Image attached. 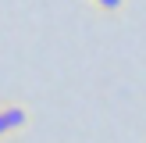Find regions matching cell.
Segmentation results:
<instances>
[{"label": "cell", "instance_id": "1", "mask_svg": "<svg viewBox=\"0 0 146 143\" xmlns=\"http://www.w3.org/2000/svg\"><path fill=\"white\" fill-rule=\"evenodd\" d=\"M25 122H29V111H25V107H18V104L0 107V140L11 136V132H18V129H25Z\"/></svg>", "mask_w": 146, "mask_h": 143}, {"label": "cell", "instance_id": "2", "mask_svg": "<svg viewBox=\"0 0 146 143\" xmlns=\"http://www.w3.org/2000/svg\"><path fill=\"white\" fill-rule=\"evenodd\" d=\"M93 4H96L100 11H107V14H118L121 7H125V0H93Z\"/></svg>", "mask_w": 146, "mask_h": 143}]
</instances>
